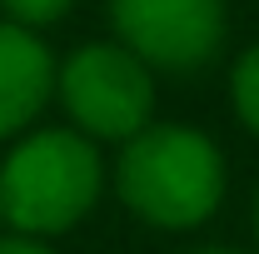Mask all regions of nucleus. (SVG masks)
I'll return each mask as SVG.
<instances>
[{
	"label": "nucleus",
	"mask_w": 259,
	"mask_h": 254,
	"mask_svg": "<svg viewBox=\"0 0 259 254\" xmlns=\"http://www.w3.org/2000/svg\"><path fill=\"white\" fill-rule=\"evenodd\" d=\"M105 190V164L95 140L80 130H30L0 164V220L10 234L50 239L95 209Z\"/></svg>",
	"instance_id": "2"
},
{
	"label": "nucleus",
	"mask_w": 259,
	"mask_h": 254,
	"mask_svg": "<svg viewBox=\"0 0 259 254\" xmlns=\"http://www.w3.org/2000/svg\"><path fill=\"white\" fill-rule=\"evenodd\" d=\"M55 95V60L35 30L0 20V140L20 135Z\"/></svg>",
	"instance_id": "5"
},
{
	"label": "nucleus",
	"mask_w": 259,
	"mask_h": 254,
	"mask_svg": "<svg viewBox=\"0 0 259 254\" xmlns=\"http://www.w3.org/2000/svg\"><path fill=\"white\" fill-rule=\"evenodd\" d=\"M199 254H234V249H199Z\"/></svg>",
	"instance_id": "10"
},
{
	"label": "nucleus",
	"mask_w": 259,
	"mask_h": 254,
	"mask_svg": "<svg viewBox=\"0 0 259 254\" xmlns=\"http://www.w3.org/2000/svg\"><path fill=\"white\" fill-rule=\"evenodd\" d=\"M0 254H55L45 239H30V234H0Z\"/></svg>",
	"instance_id": "8"
},
{
	"label": "nucleus",
	"mask_w": 259,
	"mask_h": 254,
	"mask_svg": "<svg viewBox=\"0 0 259 254\" xmlns=\"http://www.w3.org/2000/svg\"><path fill=\"white\" fill-rule=\"evenodd\" d=\"M55 95H60L70 130L85 140H135L155 115V80L150 65L120 40H90L55 70Z\"/></svg>",
	"instance_id": "3"
},
{
	"label": "nucleus",
	"mask_w": 259,
	"mask_h": 254,
	"mask_svg": "<svg viewBox=\"0 0 259 254\" xmlns=\"http://www.w3.org/2000/svg\"><path fill=\"white\" fill-rule=\"evenodd\" d=\"M75 0H0L5 20L20 25V30H40V25H55Z\"/></svg>",
	"instance_id": "7"
},
{
	"label": "nucleus",
	"mask_w": 259,
	"mask_h": 254,
	"mask_svg": "<svg viewBox=\"0 0 259 254\" xmlns=\"http://www.w3.org/2000/svg\"><path fill=\"white\" fill-rule=\"evenodd\" d=\"M254 244H259V199H254Z\"/></svg>",
	"instance_id": "9"
},
{
	"label": "nucleus",
	"mask_w": 259,
	"mask_h": 254,
	"mask_svg": "<svg viewBox=\"0 0 259 254\" xmlns=\"http://www.w3.org/2000/svg\"><path fill=\"white\" fill-rule=\"evenodd\" d=\"M115 194L155 229H199L225 199V159L190 125H150L120 145Z\"/></svg>",
	"instance_id": "1"
},
{
	"label": "nucleus",
	"mask_w": 259,
	"mask_h": 254,
	"mask_svg": "<svg viewBox=\"0 0 259 254\" xmlns=\"http://www.w3.org/2000/svg\"><path fill=\"white\" fill-rule=\"evenodd\" d=\"M229 100H234L239 125L259 140V45H249V50L234 60V75H229Z\"/></svg>",
	"instance_id": "6"
},
{
	"label": "nucleus",
	"mask_w": 259,
	"mask_h": 254,
	"mask_svg": "<svg viewBox=\"0 0 259 254\" xmlns=\"http://www.w3.org/2000/svg\"><path fill=\"white\" fill-rule=\"evenodd\" d=\"M110 20L150 70H199L220 55L225 0H110Z\"/></svg>",
	"instance_id": "4"
}]
</instances>
